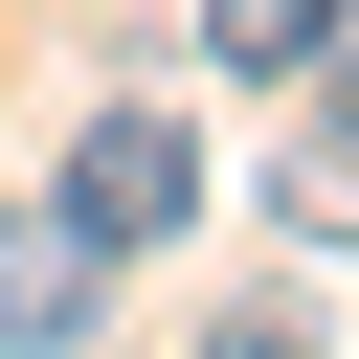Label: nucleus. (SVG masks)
<instances>
[{"mask_svg": "<svg viewBox=\"0 0 359 359\" xmlns=\"http://www.w3.org/2000/svg\"><path fill=\"white\" fill-rule=\"evenodd\" d=\"M45 202H67V224H90L112 269H135V247H180V224H202V135H180L157 90H112V112H90L67 157H45Z\"/></svg>", "mask_w": 359, "mask_h": 359, "instance_id": "1", "label": "nucleus"}, {"mask_svg": "<svg viewBox=\"0 0 359 359\" xmlns=\"http://www.w3.org/2000/svg\"><path fill=\"white\" fill-rule=\"evenodd\" d=\"M90 292H112V247H90L67 202H0V359H67Z\"/></svg>", "mask_w": 359, "mask_h": 359, "instance_id": "2", "label": "nucleus"}, {"mask_svg": "<svg viewBox=\"0 0 359 359\" xmlns=\"http://www.w3.org/2000/svg\"><path fill=\"white\" fill-rule=\"evenodd\" d=\"M337 22H359V0H202V67H224V90H314Z\"/></svg>", "mask_w": 359, "mask_h": 359, "instance_id": "3", "label": "nucleus"}, {"mask_svg": "<svg viewBox=\"0 0 359 359\" xmlns=\"http://www.w3.org/2000/svg\"><path fill=\"white\" fill-rule=\"evenodd\" d=\"M292 224H314V247H359V112H314V135H292Z\"/></svg>", "mask_w": 359, "mask_h": 359, "instance_id": "4", "label": "nucleus"}, {"mask_svg": "<svg viewBox=\"0 0 359 359\" xmlns=\"http://www.w3.org/2000/svg\"><path fill=\"white\" fill-rule=\"evenodd\" d=\"M202 359H314V292H224V314H202Z\"/></svg>", "mask_w": 359, "mask_h": 359, "instance_id": "5", "label": "nucleus"}, {"mask_svg": "<svg viewBox=\"0 0 359 359\" xmlns=\"http://www.w3.org/2000/svg\"><path fill=\"white\" fill-rule=\"evenodd\" d=\"M337 67H359V22H337Z\"/></svg>", "mask_w": 359, "mask_h": 359, "instance_id": "6", "label": "nucleus"}]
</instances>
